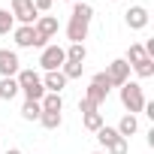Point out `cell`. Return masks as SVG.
I'll list each match as a JSON object with an SVG mask.
<instances>
[{"mask_svg":"<svg viewBox=\"0 0 154 154\" xmlns=\"http://www.w3.org/2000/svg\"><path fill=\"white\" fill-rule=\"evenodd\" d=\"M91 18H94V9L88 3H72V15H69V24H66V39L69 42H85L88 30H91Z\"/></svg>","mask_w":154,"mask_h":154,"instance_id":"6da1fadb","label":"cell"},{"mask_svg":"<svg viewBox=\"0 0 154 154\" xmlns=\"http://www.w3.org/2000/svg\"><path fill=\"white\" fill-rule=\"evenodd\" d=\"M15 82H18V94H24V100H42L45 97V88H42V75L33 72V69H18L15 75Z\"/></svg>","mask_w":154,"mask_h":154,"instance_id":"7a4b0ae2","label":"cell"},{"mask_svg":"<svg viewBox=\"0 0 154 154\" xmlns=\"http://www.w3.org/2000/svg\"><path fill=\"white\" fill-rule=\"evenodd\" d=\"M145 103H148V100H145V91H142L139 82H124V85H121V106L127 109V115L142 112Z\"/></svg>","mask_w":154,"mask_h":154,"instance_id":"3957f363","label":"cell"},{"mask_svg":"<svg viewBox=\"0 0 154 154\" xmlns=\"http://www.w3.org/2000/svg\"><path fill=\"white\" fill-rule=\"evenodd\" d=\"M106 79H109L112 88H121L124 82H130V63H127L124 57L109 60V63H106Z\"/></svg>","mask_w":154,"mask_h":154,"instance_id":"277c9868","label":"cell"},{"mask_svg":"<svg viewBox=\"0 0 154 154\" xmlns=\"http://www.w3.org/2000/svg\"><path fill=\"white\" fill-rule=\"evenodd\" d=\"M63 60H66V54H63V45H45V48L39 51V66H42L45 72H54V69H60V66H63Z\"/></svg>","mask_w":154,"mask_h":154,"instance_id":"5b68a950","label":"cell"},{"mask_svg":"<svg viewBox=\"0 0 154 154\" xmlns=\"http://www.w3.org/2000/svg\"><path fill=\"white\" fill-rule=\"evenodd\" d=\"M12 18L15 21H21V24H30L33 27V21L39 18V12H36V6H33V0H12Z\"/></svg>","mask_w":154,"mask_h":154,"instance_id":"8992f818","label":"cell"},{"mask_svg":"<svg viewBox=\"0 0 154 154\" xmlns=\"http://www.w3.org/2000/svg\"><path fill=\"white\" fill-rule=\"evenodd\" d=\"M18 69H21L18 54L9 51V48H0V79H15Z\"/></svg>","mask_w":154,"mask_h":154,"instance_id":"52a82bcc","label":"cell"},{"mask_svg":"<svg viewBox=\"0 0 154 154\" xmlns=\"http://www.w3.org/2000/svg\"><path fill=\"white\" fill-rule=\"evenodd\" d=\"M124 21H127V27L130 30H142V27H148V21H151V15H148V9L145 6H130L127 12H124Z\"/></svg>","mask_w":154,"mask_h":154,"instance_id":"ba28073f","label":"cell"},{"mask_svg":"<svg viewBox=\"0 0 154 154\" xmlns=\"http://www.w3.org/2000/svg\"><path fill=\"white\" fill-rule=\"evenodd\" d=\"M33 30H36V36H39L42 42H48V39L60 30V24H57V18H54V15H39V18L33 21Z\"/></svg>","mask_w":154,"mask_h":154,"instance_id":"9c48e42d","label":"cell"},{"mask_svg":"<svg viewBox=\"0 0 154 154\" xmlns=\"http://www.w3.org/2000/svg\"><path fill=\"white\" fill-rule=\"evenodd\" d=\"M12 36H15V45H18V48H36V33H33V27H30V24L15 27V30H12Z\"/></svg>","mask_w":154,"mask_h":154,"instance_id":"30bf717a","label":"cell"},{"mask_svg":"<svg viewBox=\"0 0 154 154\" xmlns=\"http://www.w3.org/2000/svg\"><path fill=\"white\" fill-rule=\"evenodd\" d=\"M42 88H45V94H60V91L66 88L63 72H60V69H54V72H45V75H42Z\"/></svg>","mask_w":154,"mask_h":154,"instance_id":"8fae6325","label":"cell"},{"mask_svg":"<svg viewBox=\"0 0 154 154\" xmlns=\"http://www.w3.org/2000/svg\"><path fill=\"white\" fill-rule=\"evenodd\" d=\"M63 54H66V60H69V63H85L88 48H85V42H69V45L63 48Z\"/></svg>","mask_w":154,"mask_h":154,"instance_id":"7c38bea8","label":"cell"},{"mask_svg":"<svg viewBox=\"0 0 154 154\" xmlns=\"http://www.w3.org/2000/svg\"><path fill=\"white\" fill-rule=\"evenodd\" d=\"M115 130H118V136L130 139V136H133V133L139 130V118H136V115H124V118L118 121V127H115Z\"/></svg>","mask_w":154,"mask_h":154,"instance_id":"4fadbf2b","label":"cell"},{"mask_svg":"<svg viewBox=\"0 0 154 154\" xmlns=\"http://www.w3.org/2000/svg\"><path fill=\"white\" fill-rule=\"evenodd\" d=\"M15 97H18V82L15 79H0V100L12 103Z\"/></svg>","mask_w":154,"mask_h":154,"instance_id":"5bb4252c","label":"cell"},{"mask_svg":"<svg viewBox=\"0 0 154 154\" xmlns=\"http://www.w3.org/2000/svg\"><path fill=\"white\" fill-rule=\"evenodd\" d=\"M130 69L139 75V79H151V75H154V57H142V60H136Z\"/></svg>","mask_w":154,"mask_h":154,"instance_id":"9a60e30c","label":"cell"},{"mask_svg":"<svg viewBox=\"0 0 154 154\" xmlns=\"http://www.w3.org/2000/svg\"><path fill=\"white\" fill-rule=\"evenodd\" d=\"M39 106H42V112H63V97L60 94H45L39 100Z\"/></svg>","mask_w":154,"mask_h":154,"instance_id":"2e32d148","label":"cell"},{"mask_svg":"<svg viewBox=\"0 0 154 154\" xmlns=\"http://www.w3.org/2000/svg\"><path fill=\"white\" fill-rule=\"evenodd\" d=\"M39 115H42V106H39L36 100H24V106H21V118H24V121H39Z\"/></svg>","mask_w":154,"mask_h":154,"instance_id":"e0dca14e","label":"cell"},{"mask_svg":"<svg viewBox=\"0 0 154 154\" xmlns=\"http://www.w3.org/2000/svg\"><path fill=\"white\" fill-rule=\"evenodd\" d=\"M115 139H118V130H115V127H106V124H103V127L97 130V142H100L103 148H112Z\"/></svg>","mask_w":154,"mask_h":154,"instance_id":"ac0fdd59","label":"cell"},{"mask_svg":"<svg viewBox=\"0 0 154 154\" xmlns=\"http://www.w3.org/2000/svg\"><path fill=\"white\" fill-rule=\"evenodd\" d=\"M106 97H109V91L106 88H97V85H88V91H85V100H91L97 109H100V103H106Z\"/></svg>","mask_w":154,"mask_h":154,"instance_id":"d6986e66","label":"cell"},{"mask_svg":"<svg viewBox=\"0 0 154 154\" xmlns=\"http://www.w3.org/2000/svg\"><path fill=\"white\" fill-rule=\"evenodd\" d=\"M39 124H42L45 130H57V127L63 124V115H60V112H42V115H39Z\"/></svg>","mask_w":154,"mask_h":154,"instance_id":"ffe728a7","label":"cell"},{"mask_svg":"<svg viewBox=\"0 0 154 154\" xmlns=\"http://www.w3.org/2000/svg\"><path fill=\"white\" fill-rule=\"evenodd\" d=\"M82 69H85V63H69V60H63V66H60V72H63L66 82L69 79H82Z\"/></svg>","mask_w":154,"mask_h":154,"instance_id":"44dd1931","label":"cell"},{"mask_svg":"<svg viewBox=\"0 0 154 154\" xmlns=\"http://www.w3.org/2000/svg\"><path fill=\"white\" fill-rule=\"evenodd\" d=\"M12 30H15L12 12H9V9H0V36H6V33H12Z\"/></svg>","mask_w":154,"mask_h":154,"instance_id":"7402d4cb","label":"cell"},{"mask_svg":"<svg viewBox=\"0 0 154 154\" xmlns=\"http://www.w3.org/2000/svg\"><path fill=\"white\" fill-rule=\"evenodd\" d=\"M142 57H148V54H145V48H142V45H139V42H133V45H130V48H127V54H124V60H127V63H130V66H133V63H136V60H142Z\"/></svg>","mask_w":154,"mask_h":154,"instance_id":"603a6c76","label":"cell"},{"mask_svg":"<svg viewBox=\"0 0 154 154\" xmlns=\"http://www.w3.org/2000/svg\"><path fill=\"white\" fill-rule=\"evenodd\" d=\"M103 124H106V121H103V112H88V115H85V127H88L91 133H97Z\"/></svg>","mask_w":154,"mask_h":154,"instance_id":"cb8c5ba5","label":"cell"},{"mask_svg":"<svg viewBox=\"0 0 154 154\" xmlns=\"http://www.w3.org/2000/svg\"><path fill=\"white\" fill-rule=\"evenodd\" d=\"M106 154H127V139H124V136H118V139H115V145H112V148H106Z\"/></svg>","mask_w":154,"mask_h":154,"instance_id":"d4e9b609","label":"cell"},{"mask_svg":"<svg viewBox=\"0 0 154 154\" xmlns=\"http://www.w3.org/2000/svg\"><path fill=\"white\" fill-rule=\"evenodd\" d=\"M91 85H97V88H106V91H112V85H109V79H106V72H94V75H91Z\"/></svg>","mask_w":154,"mask_h":154,"instance_id":"484cf974","label":"cell"},{"mask_svg":"<svg viewBox=\"0 0 154 154\" xmlns=\"http://www.w3.org/2000/svg\"><path fill=\"white\" fill-rule=\"evenodd\" d=\"M51 3H54V0H33L36 12H48V9H51Z\"/></svg>","mask_w":154,"mask_h":154,"instance_id":"4316f807","label":"cell"},{"mask_svg":"<svg viewBox=\"0 0 154 154\" xmlns=\"http://www.w3.org/2000/svg\"><path fill=\"white\" fill-rule=\"evenodd\" d=\"M79 112H82V115H88V112H97V106H94L91 100H82V103H79Z\"/></svg>","mask_w":154,"mask_h":154,"instance_id":"83f0119b","label":"cell"},{"mask_svg":"<svg viewBox=\"0 0 154 154\" xmlns=\"http://www.w3.org/2000/svg\"><path fill=\"white\" fill-rule=\"evenodd\" d=\"M3 154H21V148H6Z\"/></svg>","mask_w":154,"mask_h":154,"instance_id":"f1b7e54d","label":"cell"},{"mask_svg":"<svg viewBox=\"0 0 154 154\" xmlns=\"http://www.w3.org/2000/svg\"><path fill=\"white\" fill-rule=\"evenodd\" d=\"M72 3H88V0H72Z\"/></svg>","mask_w":154,"mask_h":154,"instance_id":"f546056e","label":"cell"},{"mask_svg":"<svg viewBox=\"0 0 154 154\" xmlns=\"http://www.w3.org/2000/svg\"><path fill=\"white\" fill-rule=\"evenodd\" d=\"M91 154H106V151H91Z\"/></svg>","mask_w":154,"mask_h":154,"instance_id":"4dcf8cb0","label":"cell"},{"mask_svg":"<svg viewBox=\"0 0 154 154\" xmlns=\"http://www.w3.org/2000/svg\"><path fill=\"white\" fill-rule=\"evenodd\" d=\"M112 3H115V0H112Z\"/></svg>","mask_w":154,"mask_h":154,"instance_id":"1f68e13d","label":"cell"}]
</instances>
